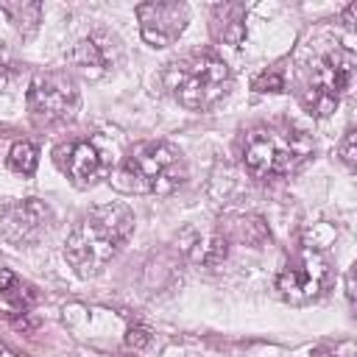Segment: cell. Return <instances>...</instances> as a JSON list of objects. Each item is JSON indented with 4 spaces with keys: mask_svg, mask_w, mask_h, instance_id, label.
I'll list each match as a JSON object with an SVG mask.
<instances>
[{
    "mask_svg": "<svg viewBox=\"0 0 357 357\" xmlns=\"http://www.w3.org/2000/svg\"><path fill=\"white\" fill-rule=\"evenodd\" d=\"M346 296H349V301H354V271L346 273Z\"/></svg>",
    "mask_w": 357,
    "mask_h": 357,
    "instance_id": "22",
    "label": "cell"
},
{
    "mask_svg": "<svg viewBox=\"0 0 357 357\" xmlns=\"http://www.w3.org/2000/svg\"><path fill=\"white\" fill-rule=\"evenodd\" d=\"M329 282H332V265H329V259L318 248L304 245L279 271L276 290L290 304H307V301L321 298L326 293Z\"/></svg>",
    "mask_w": 357,
    "mask_h": 357,
    "instance_id": "6",
    "label": "cell"
},
{
    "mask_svg": "<svg viewBox=\"0 0 357 357\" xmlns=\"http://www.w3.org/2000/svg\"><path fill=\"white\" fill-rule=\"evenodd\" d=\"M36 165H39V151H36L33 142L20 139V142L11 145V151H8V167H11L14 173H20V176H33Z\"/></svg>",
    "mask_w": 357,
    "mask_h": 357,
    "instance_id": "16",
    "label": "cell"
},
{
    "mask_svg": "<svg viewBox=\"0 0 357 357\" xmlns=\"http://www.w3.org/2000/svg\"><path fill=\"white\" fill-rule=\"evenodd\" d=\"M251 86H254L257 92H282V89H284V75H282L276 67H271V70L259 73Z\"/></svg>",
    "mask_w": 357,
    "mask_h": 357,
    "instance_id": "17",
    "label": "cell"
},
{
    "mask_svg": "<svg viewBox=\"0 0 357 357\" xmlns=\"http://www.w3.org/2000/svg\"><path fill=\"white\" fill-rule=\"evenodd\" d=\"M178 245L184 248V254L192 259V262H201V265H218L226 259V237L215 229H195V226H187L181 234H178Z\"/></svg>",
    "mask_w": 357,
    "mask_h": 357,
    "instance_id": "12",
    "label": "cell"
},
{
    "mask_svg": "<svg viewBox=\"0 0 357 357\" xmlns=\"http://www.w3.org/2000/svg\"><path fill=\"white\" fill-rule=\"evenodd\" d=\"M351 81H354V53L346 47H335L326 56H321L301 81L298 89L301 106L312 117H329L340 106L343 95L351 89Z\"/></svg>",
    "mask_w": 357,
    "mask_h": 357,
    "instance_id": "5",
    "label": "cell"
},
{
    "mask_svg": "<svg viewBox=\"0 0 357 357\" xmlns=\"http://www.w3.org/2000/svg\"><path fill=\"white\" fill-rule=\"evenodd\" d=\"M0 11L22 36H31L42 20V6L36 0H0Z\"/></svg>",
    "mask_w": 357,
    "mask_h": 357,
    "instance_id": "14",
    "label": "cell"
},
{
    "mask_svg": "<svg viewBox=\"0 0 357 357\" xmlns=\"http://www.w3.org/2000/svg\"><path fill=\"white\" fill-rule=\"evenodd\" d=\"M165 89L192 112H206L231 89V70L215 53H187L162 73Z\"/></svg>",
    "mask_w": 357,
    "mask_h": 357,
    "instance_id": "4",
    "label": "cell"
},
{
    "mask_svg": "<svg viewBox=\"0 0 357 357\" xmlns=\"http://www.w3.org/2000/svg\"><path fill=\"white\" fill-rule=\"evenodd\" d=\"M78 84L70 73H36L28 84V112L39 126H56L75 114Z\"/></svg>",
    "mask_w": 357,
    "mask_h": 357,
    "instance_id": "7",
    "label": "cell"
},
{
    "mask_svg": "<svg viewBox=\"0 0 357 357\" xmlns=\"http://www.w3.org/2000/svg\"><path fill=\"white\" fill-rule=\"evenodd\" d=\"M190 20V8L178 0H148L137 6V22L139 33L151 47H167L173 45Z\"/></svg>",
    "mask_w": 357,
    "mask_h": 357,
    "instance_id": "8",
    "label": "cell"
},
{
    "mask_svg": "<svg viewBox=\"0 0 357 357\" xmlns=\"http://www.w3.org/2000/svg\"><path fill=\"white\" fill-rule=\"evenodd\" d=\"M312 357H354V346L351 343H335V346L318 349Z\"/></svg>",
    "mask_w": 357,
    "mask_h": 357,
    "instance_id": "20",
    "label": "cell"
},
{
    "mask_svg": "<svg viewBox=\"0 0 357 357\" xmlns=\"http://www.w3.org/2000/svg\"><path fill=\"white\" fill-rule=\"evenodd\" d=\"M354 17H357V3H349V6H346V11H343V20H346V25H349V28L354 25Z\"/></svg>",
    "mask_w": 357,
    "mask_h": 357,
    "instance_id": "21",
    "label": "cell"
},
{
    "mask_svg": "<svg viewBox=\"0 0 357 357\" xmlns=\"http://www.w3.org/2000/svg\"><path fill=\"white\" fill-rule=\"evenodd\" d=\"M0 296L6 301H11L20 312H25L33 301H36V293L31 290V284H25L17 273H11L8 268H0Z\"/></svg>",
    "mask_w": 357,
    "mask_h": 357,
    "instance_id": "15",
    "label": "cell"
},
{
    "mask_svg": "<svg viewBox=\"0 0 357 357\" xmlns=\"http://www.w3.org/2000/svg\"><path fill=\"white\" fill-rule=\"evenodd\" d=\"M134 212L126 204H103L84 212L64 243V257L81 279L98 276L128 243Z\"/></svg>",
    "mask_w": 357,
    "mask_h": 357,
    "instance_id": "1",
    "label": "cell"
},
{
    "mask_svg": "<svg viewBox=\"0 0 357 357\" xmlns=\"http://www.w3.org/2000/svg\"><path fill=\"white\" fill-rule=\"evenodd\" d=\"M0 357H17V354H11V351H6V349H0Z\"/></svg>",
    "mask_w": 357,
    "mask_h": 357,
    "instance_id": "23",
    "label": "cell"
},
{
    "mask_svg": "<svg viewBox=\"0 0 357 357\" xmlns=\"http://www.w3.org/2000/svg\"><path fill=\"white\" fill-rule=\"evenodd\" d=\"M151 343V332L145 329V326H131L128 332H126V346L128 349H142V346H148Z\"/></svg>",
    "mask_w": 357,
    "mask_h": 357,
    "instance_id": "19",
    "label": "cell"
},
{
    "mask_svg": "<svg viewBox=\"0 0 357 357\" xmlns=\"http://www.w3.org/2000/svg\"><path fill=\"white\" fill-rule=\"evenodd\" d=\"M315 151L312 137L293 123H262L243 134L240 162L254 178H282L296 173Z\"/></svg>",
    "mask_w": 357,
    "mask_h": 357,
    "instance_id": "2",
    "label": "cell"
},
{
    "mask_svg": "<svg viewBox=\"0 0 357 357\" xmlns=\"http://www.w3.org/2000/svg\"><path fill=\"white\" fill-rule=\"evenodd\" d=\"M56 165L73 178L75 187H92L109 176V165L103 153L89 139H75L56 148Z\"/></svg>",
    "mask_w": 357,
    "mask_h": 357,
    "instance_id": "10",
    "label": "cell"
},
{
    "mask_svg": "<svg viewBox=\"0 0 357 357\" xmlns=\"http://www.w3.org/2000/svg\"><path fill=\"white\" fill-rule=\"evenodd\" d=\"M212 36L223 45L240 47L245 39V6L243 3H218L209 14Z\"/></svg>",
    "mask_w": 357,
    "mask_h": 357,
    "instance_id": "13",
    "label": "cell"
},
{
    "mask_svg": "<svg viewBox=\"0 0 357 357\" xmlns=\"http://www.w3.org/2000/svg\"><path fill=\"white\" fill-rule=\"evenodd\" d=\"M123 59V47L114 33L109 31H95L84 36L75 50H73V64L86 75V78H103L109 75Z\"/></svg>",
    "mask_w": 357,
    "mask_h": 357,
    "instance_id": "11",
    "label": "cell"
},
{
    "mask_svg": "<svg viewBox=\"0 0 357 357\" xmlns=\"http://www.w3.org/2000/svg\"><path fill=\"white\" fill-rule=\"evenodd\" d=\"M114 187L139 195H170L187 178V162L181 151L165 139H151L134 145L120 167L112 173Z\"/></svg>",
    "mask_w": 357,
    "mask_h": 357,
    "instance_id": "3",
    "label": "cell"
},
{
    "mask_svg": "<svg viewBox=\"0 0 357 357\" xmlns=\"http://www.w3.org/2000/svg\"><path fill=\"white\" fill-rule=\"evenodd\" d=\"M53 220V212L39 198L11 201L0 209V237L11 245H31L36 243Z\"/></svg>",
    "mask_w": 357,
    "mask_h": 357,
    "instance_id": "9",
    "label": "cell"
},
{
    "mask_svg": "<svg viewBox=\"0 0 357 357\" xmlns=\"http://www.w3.org/2000/svg\"><path fill=\"white\" fill-rule=\"evenodd\" d=\"M340 159L349 170H354V165H357V131L354 128H349L340 139Z\"/></svg>",
    "mask_w": 357,
    "mask_h": 357,
    "instance_id": "18",
    "label": "cell"
}]
</instances>
